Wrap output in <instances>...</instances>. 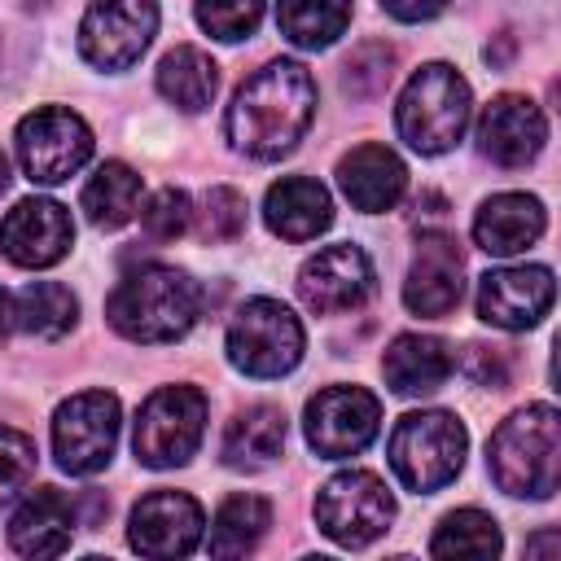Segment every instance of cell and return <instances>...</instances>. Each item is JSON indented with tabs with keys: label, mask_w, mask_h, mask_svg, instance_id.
Here are the masks:
<instances>
[{
	"label": "cell",
	"mask_w": 561,
	"mask_h": 561,
	"mask_svg": "<svg viewBox=\"0 0 561 561\" xmlns=\"http://www.w3.org/2000/svg\"><path fill=\"white\" fill-rule=\"evenodd\" d=\"M206 430V394L197 386H162L136 412V460L145 469H175L184 465Z\"/></svg>",
	"instance_id": "obj_6"
},
{
	"label": "cell",
	"mask_w": 561,
	"mask_h": 561,
	"mask_svg": "<svg viewBox=\"0 0 561 561\" xmlns=\"http://www.w3.org/2000/svg\"><path fill=\"white\" fill-rule=\"evenodd\" d=\"M552 272L543 263L522 267H495L478 280V316L495 329H530L552 307Z\"/></svg>",
	"instance_id": "obj_15"
},
{
	"label": "cell",
	"mask_w": 561,
	"mask_h": 561,
	"mask_svg": "<svg viewBox=\"0 0 561 561\" xmlns=\"http://www.w3.org/2000/svg\"><path fill=\"white\" fill-rule=\"evenodd\" d=\"M197 311H202L197 280L180 267H167V263H149V267L127 272L105 302L110 324L127 342H149V346L184 337L193 329Z\"/></svg>",
	"instance_id": "obj_2"
},
{
	"label": "cell",
	"mask_w": 561,
	"mask_h": 561,
	"mask_svg": "<svg viewBox=\"0 0 561 561\" xmlns=\"http://www.w3.org/2000/svg\"><path fill=\"white\" fill-rule=\"evenodd\" d=\"M373 263L359 245L342 241V245H324L320 254H311L298 272V298L316 311V316H337L359 307L373 294Z\"/></svg>",
	"instance_id": "obj_14"
},
{
	"label": "cell",
	"mask_w": 561,
	"mask_h": 561,
	"mask_svg": "<svg viewBox=\"0 0 561 561\" xmlns=\"http://www.w3.org/2000/svg\"><path fill=\"white\" fill-rule=\"evenodd\" d=\"M35 473V443L22 430L0 425V504H9Z\"/></svg>",
	"instance_id": "obj_33"
},
{
	"label": "cell",
	"mask_w": 561,
	"mask_h": 561,
	"mask_svg": "<svg viewBox=\"0 0 561 561\" xmlns=\"http://www.w3.org/2000/svg\"><path fill=\"white\" fill-rule=\"evenodd\" d=\"M197 215V237L202 241H232L245 232V197L228 184H215L202 193V210Z\"/></svg>",
	"instance_id": "obj_31"
},
{
	"label": "cell",
	"mask_w": 561,
	"mask_h": 561,
	"mask_svg": "<svg viewBox=\"0 0 561 561\" xmlns=\"http://www.w3.org/2000/svg\"><path fill=\"white\" fill-rule=\"evenodd\" d=\"M311 118H316L311 70L302 61L276 57L237 88L228 118H224V131H228L232 149H241L259 162H272L307 136Z\"/></svg>",
	"instance_id": "obj_1"
},
{
	"label": "cell",
	"mask_w": 561,
	"mask_h": 561,
	"mask_svg": "<svg viewBox=\"0 0 561 561\" xmlns=\"http://www.w3.org/2000/svg\"><path fill=\"white\" fill-rule=\"evenodd\" d=\"M228 359L245 377H285L302 359V324L276 298H250L228 324Z\"/></svg>",
	"instance_id": "obj_7"
},
{
	"label": "cell",
	"mask_w": 561,
	"mask_h": 561,
	"mask_svg": "<svg viewBox=\"0 0 561 561\" xmlns=\"http://www.w3.org/2000/svg\"><path fill=\"white\" fill-rule=\"evenodd\" d=\"M394 123H399V136L416 153L434 158V153L456 149V140L469 127V83L443 61L421 66L399 96Z\"/></svg>",
	"instance_id": "obj_4"
},
{
	"label": "cell",
	"mask_w": 561,
	"mask_h": 561,
	"mask_svg": "<svg viewBox=\"0 0 561 561\" xmlns=\"http://www.w3.org/2000/svg\"><path fill=\"white\" fill-rule=\"evenodd\" d=\"M465 289V259L447 232H425L416 241V259L403 280V307L421 320H438L460 302Z\"/></svg>",
	"instance_id": "obj_17"
},
{
	"label": "cell",
	"mask_w": 561,
	"mask_h": 561,
	"mask_svg": "<svg viewBox=\"0 0 561 561\" xmlns=\"http://www.w3.org/2000/svg\"><path fill=\"white\" fill-rule=\"evenodd\" d=\"M465 447V425L451 412H408L390 434V469L408 491L430 495L460 473Z\"/></svg>",
	"instance_id": "obj_5"
},
{
	"label": "cell",
	"mask_w": 561,
	"mask_h": 561,
	"mask_svg": "<svg viewBox=\"0 0 561 561\" xmlns=\"http://www.w3.org/2000/svg\"><path fill=\"white\" fill-rule=\"evenodd\" d=\"M337 184H342V193H346V202H351L355 210L377 215V210H390V206L403 197V188H408V167H403V158H399L394 149H386V145H355V149L337 162Z\"/></svg>",
	"instance_id": "obj_19"
},
{
	"label": "cell",
	"mask_w": 561,
	"mask_h": 561,
	"mask_svg": "<svg viewBox=\"0 0 561 561\" xmlns=\"http://www.w3.org/2000/svg\"><path fill=\"white\" fill-rule=\"evenodd\" d=\"M75 316H79V302L57 280H31L13 298V324L22 333H31V337H61V333H70Z\"/></svg>",
	"instance_id": "obj_27"
},
{
	"label": "cell",
	"mask_w": 561,
	"mask_h": 561,
	"mask_svg": "<svg viewBox=\"0 0 561 561\" xmlns=\"http://www.w3.org/2000/svg\"><path fill=\"white\" fill-rule=\"evenodd\" d=\"M18 162L31 184H66L92 158V131L75 110L44 105L18 123Z\"/></svg>",
	"instance_id": "obj_9"
},
{
	"label": "cell",
	"mask_w": 561,
	"mask_h": 561,
	"mask_svg": "<svg viewBox=\"0 0 561 561\" xmlns=\"http://www.w3.org/2000/svg\"><path fill=\"white\" fill-rule=\"evenodd\" d=\"M75 224L53 197H22L0 224V250L18 267H53L70 254Z\"/></svg>",
	"instance_id": "obj_13"
},
{
	"label": "cell",
	"mask_w": 561,
	"mask_h": 561,
	"mask_svg": "<svg viewBox=\"0 0 561 561\" xmlns=\"http://www.w3.org/2000/svg\"><path fill=\"white\" fill-rule=\"evenodd\" d=\"M140 202V175L127 162H105L83 184V210L96 228H123L136 215Z\"/></svg>",
	"instance_id": "obj_28"
},
{
	"label": "cell",
	"mask_w": 561,
	"mask_h": 561,
	"mask_svg": "<svg viewBox=\"0 0 561 561\" xmlns=\"http://www.w3.org/2000/svg\"><path fill=\"white\" fill-rule=\"evenodd\" d=\"M4 188H9V158L0 153V193H4Z\"/></svg>",
	"instance_id": "obj_40"
},
{
	"label": "cell",
	"mask_w": 561,
	"mask_h": 561,
	"mask_svg": "<svg viewBox=\"0 0 561 561\" xmlns=\"http://www.w3.org/2000/svg\"><path fill=\"white\" fill-rule=\"evenodd\" d=\"M215 88H219V66L210 61V53L193 44H180L158 61V92L184 114L206 110L215 101Z\"/></svg>",
	"instance_id": "obj_25"
},
{
	"label": "cell",
	"mask_w": 561,
	"mask_h": 561,
	"mask_svg": "<svg viewBox=\"0 0 561 561\" xmlns=\"http://www.w3.org/2000/svg\"><path fill=\"white\" fill-rule=\"evenodd\" d=\"M307 443L324 460H342L364 451L377 438L381 403L364 386H329L307 403Z\"/></svg>",
	"instance_id": "obj_12"
},
{
	"label": "cell",
	"mask_w": 561,
	"mask_h": 561,
	"mask_svg": "<svg viewBox=\"0 0 561 561\" xmlns=\"http://www.w3.org/2000/svg\"><path fill=\"white\" fill-rule=\"evenodd\" d=\"M140 224L153 241H175L188 224H193V206H188V193L180 188H158L149 197V206L140 210Z\"/></svg>",
	"instance_id": "obj_35"
},
{
	"label": "cell",
	"mask_w": 561,
	"mask_h": 561,
	"mask_svg": "<svg viewBox=\"0 0 561 561\" xmlns=\"http://www.w3.org/2000/svg\"><path fill=\"white\" fill-rule=\"evenodd\" d=\"M263 18V0H197V22L210 39L237 44L245 39Z\"/></svg>",
	"instance_id": "obj_32"
},
{
	"label": "cell",
	"mask_w": 561,
	"mask_h": 561,
	"mask_svg": "<svg viewBox=\"0 0 561 561\" xmlns=\"http://www.w3.org/2000/svg\"><path fill=\"white\" fill-rule=\"evenodd\" d=\"M118 443V399L110 390L70 394L53 416V451L57 465L75 478H92L110 465Z\"/></svg>",
	"instance_id": "obj_10"
},
{
	"label": "cell",
	"mask_w": 561,
	"mask_h": 561,
	"mask_svg": "<svg viewBox=\"0 0 561 561\" xmlns=\"http://www.w3.org/2000/svg\"><path fill=\"white\" fill-rule=\"evenodd\" d=\"M272 526V504L263 495H228L210 526V557H245Z\"/></svg>",
	"instance_id": "obj_29"
},
{
	"label": "cell",
	"mask_w": 561,
	"mask_h": 561,
	"mask_svg": "<svg viewBox=\"0 0 561 561\" xmlns=\"http://www.w3.org/2000/svg\"><path fill=\"white\" fill-rule=\"evenodd\" d=\"M75 517L79 513H75L70 495H61L57 486H35L9 522V543L22 557H61L70 548Z\"/></svg>",
	"instance_id": "obj_21"
},
{
	"label": "cell",
	"mask_w": 561,
	"mask_h": 561,
	"mask_svg": "<svg viewBox=\"0 0 561 561\" xmlns=\"http://www.w3.org/2000/svg\"><path fill=\"white\" fill-rule=\"evenodd\" d=\"M158 31V0H92L79 22V53L96 70H127Z\"/></svg>",
	"instance_id": "obj_11"
},
{
	"label": "cell",
	"mask_w": 561,
	"mask_h": 561,
	"mask_svg": "<svg viewBox=\"0 0 561 561\" xmlns=\"http://www.w3.org/2000/svg\"><path fill=\"white\" fill-rule=\"evenodd\" d=\"M465 373L478 381V386H504L508 381V355L500 351V346H482V342H473L469 346V355H465Z\"/></svg>",
	"instance_id": "obj_36"
},
{
	"label": "cell",
	"mask_w": 561,
	"mask_h": 561,
	"mask_svg": "<svg viewBox=\"0 0 561 561\" xmlns=\"http://www.w3.org/2000/svg\"><path fill=\"white\" fill-rule=\"evenodd\" d=\"M390 61L394 53L386 44H364L351 53V61L342 66V88L355 92V96H373L390 83Z\"/></svg>",
	"instance_id": "obj_34"
},
{
	"label": "cell",
	"mask_w": 561,
	"mask_h": 561,
	"mask_svg": "<svg viewBox=\"0 0 561 561\" xmlns=\"http://www.w3.org/2000/svg\"><path fill=\"white\" fill-rule=\"evenodd\" d=\"M486 465L500 491L548 500L561 482V416L552 403H530L500 421L486 443Z\"/></svg>",
	"instance_id": "obj_3"
},
{
	"label": "cell",
	"mask_w": 561,
	"mask_h": 561,
	"mask_svg": "<svg viewBox=\"0 0 561 561\" xmlns=\"http://www.w3.org/2000/svg\"><path fill=\"white\" fill-rule=\"evenodd\" d=\"M386 386L394 394H434L451 377V351L430 333H399L381 359Z\"/></svg>",
	"instance_id": "obj_23"
},
{
	"label": "cell",
	"mask_w": 561,
	"mask_h": 561,
	"mask_svg": "<svg viewBox=\"0 0 561 561\" xmlns=\"http://www.w3.org/2000/svg\"><path fill=\"white\" fill-rule=\"evenodd\" d=\"M543 140H548V123H543V110L530 96L504 92L478 118V149L491 162H500V167H526V162H535L539 149H543Z\"/></svg>",
	"instance_id": "obj_18"
},
{
	"label": "cell",
	"mask_w": 561,
	"mask_h": 561,
	"mask_svg": "<svg viewBox=\"0 0 561 561\" xmlns=\"http://www.w3.org/2000/svg\"><path fill=\"white\" fill-rule=\"evenodd\" d=\"M351 22V0H280L276 26L294 48H329Z\"/></svg>",
	"instance_id": "obj_26"
},
{
	"label": "cell",
	"mask_w": 561,
	"mask_h": 561,
	"mask_svg": "<svg viewBox=\"0 0 561 561\" xmlns=\"http://www.w3.org/2000/svg\"><path fill=\"white\" fill-rule=\"evenodd\" d=\"M394 517V495L386 491V482L368 469H346L333 473L320 495H316V522L320 530L342 543V548H364L377 535H386Z\"/></svg>",
	"instance_id": "obj_8"
},
{
	"label": "cell",
	"mask_w": 561,
	"mask_h": 561,
	"mask_svg": "<svg viewBox=\"0 0 561 561\" xmlns=\"http://www.w3.org/2000/svg\"><path fill=\"white\" fill-rule=\"evenodd\" d=\"M430 552L434 557H495L500 552V526L482 508H456L438 522Z\"/></svg>",
	"instance_id": "obj_30"
},
{
	"label": "cell",
	"mask_w": 561,
	"mask_h": 561,
	"mask_svg": "<svg viewBox=\"0 0 561 561\" xmlns=\"http://www.w3.org/2000/svg\"><path fill=\"white\" fill-rule=\"evenodd\" d=\"M443 4L447 0H381V9L390 18H399V22H425V18L443 13Z\"/></svg>",
	"instance_id": "obj_37"
},
{
	"label": "cell",
	"mask_w": 561,
	"mask_h": 561,
	"mask_svg": "<svg viewBox=\"0 0 561 561\" xmlns=\"http://www.w3.org/2000/svg\"><path fill=\"white\" fill-rule=\"evenodd\" d=\"M263 219L285 241H311L333 224L329 188L320 180H311V175H285V180H276L267 188Z\"/></svg>",
	"instance_id": "obj_22"
},
{
	"label": "cell",
	"mask_w": 561,
	"mask_h": 561,
	"mask_svg": "<svg viewBox=\"0 0 561 561\" xmlns=\"http://www.w3.org/2000/svg\"><path fill=\"white\" fill-rule=\"evenodd\" d=\"M9 324H13V298L0 289V337L9 333Z\"/></svg>",
	"instance_id": "obj_39"
},
{
	"label": "cell",
	"mask_w": 561,
	"mask_h": 561,
	"mask_svg": "<svg viewBox=\"0 0 561 561\" xmlns=\"http://www.w3.org/2000/svg\"><path fill=\"white\" fill-rule=\"evenodd\" d=\"M557 548H561L557 530H543V535H535V539L526 543V552H543V557H557Z\"/></svg>",
	"instance_id": "obj_38"
},
{
	"label": "cell",
	"mask_w": 561,
	"mask_h": 561,
	"mask_svg": "<svg viewBox=\"0 0 561 561\" xmlns=\"http://www.w3.org/2000/svg\"><path fill=\"white\" fill-rule=\"evenodd\" d=\"M202 504L184 491H153L131 508L127 539L140 557H184L202 539Z\"/></svg>",
	"instance_id": "obj_16"
},
{
	"label": "cell",
	"mask_w": 561,
	"mask_h": 561,
	"mask_svg": "<svg viewBox=\"0 0 561 561\" xmlns=\"http://www.w3.org/2000/svg\"><path fill=\"white\" fill-rule=\"evenodd\" d=\"M285 447V412L272 403H254L237 412L224 430V460L232 469H263Z\"/></svg>",
	"instance_id": "obj_24"
},
{
	"label": "cell",
	"mask_w": 561,
	"mask_h": 561,
	"mask_svg": "<svg viewBox=\"0 0 561 561\" xmlns=\"http://www.w3.org/2000/svg\"><path fill=\"white\" fill-rule=\"evenodd\" d=\"M543 224H548V215H543L539 197L495 193L473 215V241H478V250H486L495 259H508V254H522L526 245H535L543 237Z\"/></svg>",
	"instance_id": "obj_20"
}]
</instances>
